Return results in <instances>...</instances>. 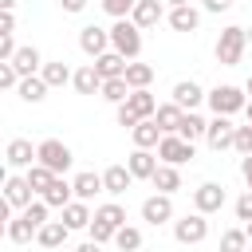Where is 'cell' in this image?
I'll return each instance as SVG.
<instances>
[{"label": "cell", "instance_id": "60d3db41", "mask_svg": "<svg viewBox=\"0 0 252 252\" xmlns=\"http://www.w3.org/2000/svg\"><path fill=\"white\" fill-rule=\"evenodd\" d=\"M87 232H91V240H94V244H110V240H114V228H106L102 220H91V224H87Z\"/></svg>", "mask_w": 252, "mask_h": 252}, {"label": "cell", "instance_id": "1f68e13d", "mask_svg": "<svg viewBox=\"0 0 252 252\" xmlns=\"http://www.w3.org/2000/svg\"><path fill=\"white\" fill-rule=\"evenodd\" d=\"M4 236H8L12 244H32V240H35V224H32V220L20 213V217H12V220H8Z\"/></svg>", "mask_w": 252, "mask_h": 252}, {"label": "cell", "instance_id": "816d5d0a", "mask_svg": "<svg viewBox=\"0 0 252 252\" xmlns=\"http://www.w3.org/2000/svg\"><path fill=\"white\" fill-rule=\"evenodd\" d=\"M0 220H4V224H8V220H12V205H8V201H4V193H0Z\"/></svg>", "mask_w": 252, "mask_h": 252}, {"label": "cell", "instance_id": "681fc988", "mask_svg": "<svg viewBox=\"0 0 252 252\" xmlns=\"http://www.w3.org/2000/svg\"><path fill=\"white\" fill-rule=\"evenodd\" d=\"M87 4H91V0H59V8H63V12H71V16H79Z\"/></svg>", "mask_w": 252, "mask_h": 252}, {"label": "cell", "instance_id": "bcb514c9", "mask_svg": "<svg viewBox=\"0 0 252 252\" xmlns=\"http://www.w3.org/2000/svg\"><path fill=\"white\" fill-rule=\"evenodd\" d=\"M201 8H205V12H213V16H220V12H228V8H232V0H201Z\"/></svg>", "mask_w": 252, "mask_h": 252}, {"label": "cell", "instance_id": "7c38bea8", "mask_svg": "<svg viewBox=\"0 0 252 252\" xmlns=\"http://www.w3.org/2000/svg\"><path fill=\"white\" fill-rule=\"evenodd\" d=\"M169 102H173L177 110H197V106L205 102V91H201V83H193V79H181V83H173V94H169Z\"/></svg>", "mask_w": 252, "mask_h": 252}, {"label": "cell", "instance_id": "7bdbcfd3", "mask_svg": "<svg viewBox=\"0 0 252 252\" xmlns=\"http://www.w3.org/2000/svg\"><path fill=\"white\" fill-rule=\"evenodd\" d=\"M24 217H28V220L39 228V224H47V205H43V201H32V205L24 209Z\"/></svg>", "mask_w": 252, "mask_h": 252}, {"label": "cell", "instance_id": "680465c9", "mask_svg": "<svg viewBox=\"0 0 252 252\" xmlns=\"http://www.w3.org/2000/svg\"><path fill=\"white\" fill-rule=\"evenodd\" d=\"M244 114H248V126H252V98L244 102Z\"/></svg>", "mask_w": 252, "mask_h": 252}, {"label": "cell", "instance_id": "6f0895ef", "mask_svg": "<svg viewBox=\"0 0 252 252\" xmlns=\"http://www.w3.org/2000/svg\"><path fill=\"white\" fill-rule=\"evenodd\" d=\"M244 236H248V248H252V220L244 224Z\"/></svg>", "mask_w": 252, "mask_h": 252}, {"label": "cell", "instance_id": "b9f144b4", "mask_svg": "<svg viewBox=\"0 0 252 252\" xmlns=\"http://www.w3.org/2000/svg\"><path fill=\"white\" fill-rule=\"evenodd\" d=\"M232 213H236V220H244V224L252 220V193H248V189H244V193L236 197V205H232Z\"/></svg>", "mask_w": 252, "mask_h": 252}, {"label": "cell", "instance_id": "91938a15", "mask_svg": "<svg viewBox=\"0 0 252 252\" xmlns=\"http://www.w3.org/2000/svg\"><path fill=\"white\" fill-rule=\"evenodd\" d=\"M240 91H244V94H252V75H248V83H244V87H240Z\"/></svg>", "mask_w": 252, "mask_h": 252}, {"label": "cell", "instance_id": "cb8c5ba5", "mask_svg": "<svg viewBox=\"0 0 252 252\" xmlns=\"http://www.w3.org/2000/svg\"><path fill=\"white\" fill-rule=\"evenodd\" d=\"M169 28H173V32H197V28H201V12H197L193 4L169 8Z\"/></svg>", "mask_w": 252, "mask_h": 252}, {"label": "cell", "instance_id": "f6af8a7d", "mask_svg": "<svg viewBox=\"0 0 252 252\" xmlns=\"http://www.w3.org/2000/svg\"><path fill=\"white\" fill-rule=\"evenodd\" d=\"M16 47H20V43H16L12 35H0V63H8V59L16 55Z\"/></svg>", "mask_w": 252, "mask_h": 252}, {"label": "cell", "instance_id": "30bf717a", "mask_svg": "<svg viewBox=\"0 0 252 252\" xmlns=\"http://www.w3.org/2000/svg\"><path fill=\"white\" fill-rule=\"evenodd\" d=\"M79 51H83V55H91V59H98L102 51H110V35H106V28L87 24V28L79 32Z\"/></svg>", "mask_w": 252, "mask_h": 252}, {"label": "cell", "instance_id": "5bb4252c", "mask_svg": "<svg viewBox=\"0 0 252 252\" xmlns=\"http://www.w3.org/2000/svg\"><path fill=\"white\" fill-rule=\"evenodd\" d=\"M161 16H165L161 0H138V4H134V12H130V24H134L138 32H146V28H154Z\"/></svg>", "mask_w": 252, "mask_h": 252}, {"label": "cell", "instance_id": "2e32d148", "mask_svg": "<svg viewBox=\"0 0 252 252\" xmlns=\"http://www.w3.org/2000/svg\"><path fill=\"white\" fill-rule=\"evenodd\" d=\"M122 106H126V110H130V114L142 122V118H154V110H158V98H154V94H150V87H146V91H130Z\"/></svg>", "mask_w": 252, "mask_h": 252}, {"label": "cell", "instance_id": "f5cc1de1", "mask_svg": "<svg viewBox=\"0 0 252 252\" xmlns=\"http://www.w3.org/2000/svg\"><path fill=\"white\" fill-rule=\"evenodd\" d=\"M75 252H102V244H94V240H83Z\"/></svg>", "mask_w": 252, "mask_h": 252}, {"label": "cell", "instance_id": "52a82bcc", "mask_svg": "<svg viewBox=\"0 0 252 252\" xmlns=\"http://www.w3.org/2000/svg\"><path fill=\"white\" fill-rule=\"evenodd\" d=\"M224 185H217V181H201L197 189H193V213H201V217H213V213H220L224 209Z\"/></svg>", "mask_w": 252, "mask_h": 252}, {"label": "cell", "instance_id": "d4e9b609", "mask_svg": "<svg viewBox=\"0 0 252 252\" xmlns=\"http://www.w3.org/2000/svg\"><path fill=\"white\" fill-rule=\"evenodd\" d=\"M94 71H98V79L106 83V79H122V71H126V59L118 55V51H102L94 63H91Z\"/></svg>", "mask_w": 252, "mask_h": 252}, {"label": "cell", "instance_id": "83f0119b", "mask_svg": "<svg viewBox=\"0 0 252 252\" xmlns=\"http://www.w3.org/2000/svg\"><path fill=\"white\" fill-rule=\"evenodd\" d=\"M71 87H75L79 94H98V87H102V79H98V71H94L91 63H83L79 71H71Z\"/></svg>", "mask_w": 252, "mask_h": 252}, {"label": "cell", "instance_id": "7dc6e473", "mask_svg": "<svg viewBox=\"0 0 252 252\" xmlns=\"http://www.w3.org/2000/svg\"><path fill=\"white\" fill-rule=\"evenodd\" d=\"M114 118H118V126H126V130H134V126H138V118H134L126 106H118V114H114Z\"/></svg>", "mask_w": 252, "mask_h": 252}, {"label": "cell", "instance_id": "be15d7a7", "mask_svg": "<svg viewBox=\"0 0 252 252\" xmlns=\"http://www.w3.org/2000/svg\"><path fill=\"white\" fill-rule=\"evenodd\" d=\"M244 252H252V248H244Z\"/></svg>", "mask_w": 252, "mask_h": 252}, {"label": "cell", "instance_id": "11a10c76", "mask_svg": "<svg viewBox=\"0 0 252 252\" xmlns=\"http://www.w3.org/2000/svg\"><path fill=\"white\" fill-rule=\"evenodd\" d=\"M161 4H169V8H181V4H189V0H161Z\"/></svg>", "mask_w": 252, "mask_h": 252}, {"label": "cell", "instance_id": "db71d44e", "mask_svg": "<svg viewBox=\"0 0 252 252\" xmlns=\"http://www.w3.org/2000/svg\"><path fill=\"white\" fill-rule=\"evenodd\" d=\"M16 8V0H0V12H12Z\"/></svg>", "mask_w": 252, "mask_h": 252}, {"label": "cell", "instance_id": "3957f363", "mask_svg": "<svg viewBox=\"0 0 252 252\" xmlns=\"http://www.w3.org/2000/svg\"><path fill=\"white\" fill-rule=\"evenodd\" d=\"M205 102H209V110H213V114H224V118H232V114H240V110H244L248 94H244L240 87H232V83H220V87L205 91Z\"/></svg>", "mask_w": 252, "mask_h": 252}, {"label": "cell", "instance_id": "4fadbf2b", "mask_svg": "<svg viewBox=\"0 0 252 252\" xmlns=\"http://www.w3.org/2000/svg\"><path fill=\"white\" fill-rule=\"evenodd\" d=\"M4 165H12V169L35 165V146H32L28 138H12V142L4 146Z\"/></svg>", "mask_w": 252, "mask_h": 252}, {"label": "cell", "instance_id": "d6986e66", "mask_svg": "<svg viewBox=\"0 0 252 252\" xmlns=\"http://www.w3.org/2000/svg\"><path fill=\"white\" fill-rule=\"evenodd\" d=\"M94 193H102V173H91V169L75 173V181H71V197H75V201H91Z\"/></svg>", "mask_w": 252, "mask_h": 252}, {"label": "cell", "instance_id": "e575fe53", "mask_svg": "<svg viewBox=\"0 0 252 252\" xmlns=\"http://www.w3.org/2000/svg\"><path fill=\"white\" fill-rule=\"evenodd\" d=\"M118 252H138L142 248V228H134V224H122V228H114V240H110Z\"/></svg>", "mask_w": 252, "mask_h": 252}, {"label": "cell", "instance_id": "ba28073f", "mask_svg": "<svg viewBox=\"0 0 252 252\" xmlns=\"http://www.w3.org/2000/svg\"><path fill=\"white\" fill-rule=\"evenodd\" d=\"M232 134H236V126H232V118H224V114H213L209 122H205V142H209V150H232Z\"/></svg>", "mask_w": 252, "mask_h": 252}, {"label": "cell", "instance_id": "c3c4849f", "mask_svg": "<svg viewBox=\"0 0 252 252\" xmlns=\"http://www.w3.org/2000/svg\"><path fill=\"white\" fill-rule=\"evenodd\" d=\"M16 32V16L12 12H0V35H12Z\"/></svg>", "mask_w": 252, "mask_h": 252}, {"label": "cell", "instance_id": "f907efd6", "mask_svg": "<svg viewBox=\"0 0 252 252\" xmlns=\"http://www.w3.org/2000/svg\"><path fill=\"white\" fill-rule=\"evenodd\" d=\"M240 177H244V185H248V193H252V154L240 158Z\"/></svg>", "mask_w": 252, "mask_h": 252}, {"label": "cell", "instance_id": "e0dca14e", "mask_svg": "<svg viewBox=\"0 0 252 252\" xmlns=\"http://www.w3.org/2000/svg\"><path fill=\"white\" fill-rule=\"evenodd\" d=\"M130 185H134V177H130V169H126V165H110V169H102V193L122 197Z\"/></svg>", "mask_w": 252, "mask_h": 252}, {"label": "cell", "instance_id": "277c9868", "mask_svg": "<svg viewBox=\"0 0 252 252\" xmlns=\"http://www.w3.org/2000/svg\"><path fill=\"white\" fill-rule=\"evenodd\" d=\"M35 161H39V165H47L55 177H63V173L71 169L75 154H71V146H67V142H59V138H43V142L35 146Z\"/></svg>", "mask_w": 252, "mask_h": 252}, {"label": "cell", "instance_id": "8fae6325", "mask_svg": "<svg viewBox=\"0 0 252 252\" xmlns=\"http://www.w3.org/2000/svg\"><path fill=\"white\" fill-rule=\"evenodd\" d=\"M8 63H12V71H16L20 79H28V75H39V67H43V55H39V47H32V43H20V47H16V55H12Z\"/></svg>", "mask_w": 252, "mask_h": 252}, {"label": "cell", "instance_id": "ab89813d", "mask_svg": "<svg viewBox=\"0 0 252 252\" xmlns=\"http://www.w3.org/2000/svg\"><path fill=\"white\" fill-rule=\"evenodd\" d=\"M232 150H236L240 158L252 154V126H236V134H232Z\"/></svg>", "mask_w": 252, "mask_h": 252}, {"label": "cell", "instance_id": "8992f818", "mask_svg": "<svg viewBox=\"0 0 252 252\" xmlns=\"http://www.w3.org/2000/svg\"><path fill=\"white\" fill-rule=\"evenodd\" d=\"M154 150H158L154 158H158L161 165H185V161L193 158V146H189L185 138H177V134H161Z\"/></svg>", "mask_w": 252, "mask_h": 252}, {"label": "cell", "instance_id": "94428289", "mask_svg": "<svg viewBox=\"0 0 252 252\" xmlns=\"http://www.w3.org/2000/svg\"><path fill=\"white\" fill-rule=\"evenodd\" d=\"M244 39H248V47H252V28H244Z\"/></svg>", "mask_w": 252, "mask_h": 252}, {"label": "cell", "instance_id": "4dcf8cb0", "mask_svg": "<svg viewBox=\"0 0 252 252\" xmlns=\"http://www.w3.org/2000/svg\"><path fill=\"white\" fill-rule=\"evenodd\" d=\"M130 138H134V150H154L158 138H161V130L154 126V118H142V122L130 130Z\"/></svg>", "mask_w": 252, "mask_h": 252}, {"label": "cell", "instance_id": "8d00e7d4", "mask_svg": "<svg viewBox=\"0 0 252 252\" xmlns=\"http://www.w3.org/2000/svg\"><path fill=\"white\" fill-rule=\"evenodd\" d=\"M51 177H55V173H51L47 165H39V161H35V165H28V173H24V181L32 185V193H43V189L51 185Z\"/></svg>", "mask_w": 252, "mask_h": 252}, {"label": "cell", "instance_id": "4316f807", "mask_svg": "<svg viewBox=\"0 0 252 252\" xmlns=\"http://www.w3.org/2000/svg\"><path fill=\"white\" fill-rule=\"evenodd\" d=\"M205 122H209V118H201L197 110H185V114H181V122H177V138H185L189 146H193V142H201V138H205Z\"/></svg>", "mask_w": 252, "mask_h": 252}, {"label": "cell", "instance_id": "6da1fadb", "mask_svg": "<svg viewBox=\"0 0 252 252\" xmlns=\"http://www.w3.org/2000/svg\"><path fill=\"white\" fill-rule=\"evenodd\" d=\"M244 51H248L244 28H240V24H228V28H220V35H217V47H213L217 63H220V67H236V63L244 59Z\"/></svg>", "mask_w": 252, "mask_h": 252}, {"label": "cell", "instance_id": "9a60e30c", "mask_svg": "<svg viewBox=\"0 0 252 252\" xmlns=\"http://www.w3.org/2000/svg\"><path fill=\"white\" fill-rule=\"evenodd\" d=\"M0 193H4V201H8L12 209H20V213L32 205V185H28L24 177H8V181L0 185Z\"/></svg>", "mask_w": 252, "mask_h": 252}, {"label": "cell", "instance_id": "f35d334b", "mask_svg": "<svg viewBox=\"0 0 252 252\" xmlns=\"http://www.w3.org/2000/svg\"><path fill=\"white\" fill-rule=\"evenodd\" d=\"M134 4H138V0H102V12H106L110 20H130Z\"/></svg>", "mask_w": 252, "mask_h": 252}, {"label": "cell", "instance_id": "9f6ffc18", "mask_svg": "<svg viewBox=\"0 0 252 252\" xmlns=\"http://www.w3.org/2000/svg\"><path fill=\"white\" fill-rule=\"evenodd\" d=\"M4 181H8V165L0 161V185H4Z\"/></svg>", "mask_w": 252, "mask_h": 252}, {"label": "cell", "instance_id": "ee69618b", "mask_svg": "<svg viewBox=\"0 0 252 252\" xmlns=\"http://www.w3.org/2000/svg\"><path fill=\"white\" fill-rule=\"evenodd\" d=\"M20 83V75L12 71V63H0V91H8V87H16Z\"/></svg>", "mask_w": 252, "mask_h": 252}, {"label": "cell", "instance_id": "9c48e42d", "mask_svg": "<svg viewBox=\"0 0 252 252\" xmlns=\"http://www.w3.org/2000/svg\"><path fill=\"white\" fill-rule=\"evenodd\" d=\"M142 220L146 224H169L173 220V197H165V193H154V197H146L142 201Z\"/></svg>", "mask_w": 252, "mask_h": 252}, {"label": "cell", "instance_id": "ac0fdd59", "mask_svg": "<svg viewBox=\"0 0 252 252\" xmlns=\"http://www.w3.org/2000/svg\"><path fill=\"white\" fill-rule=\"evenodd\" d=\"M150 185H154L158 193L173 197V193L181 189V173H177V165H161V161H158V169L150 173Z\"/></svg>", "mask_w": 252, "mask_h": 252}, {"label": "cell", "instance_id": "6125c7cd", "mask_svg": "<svg viewBox=\"0 0 252 252\" xmlns=\"http://www.w3.org/2000/svg\"><path fill=\"white\" fill-rule=\"evenodd\" d=\"M4 228H8V224H4V220H0V236H4Z\"/></svg>", "mask_w": 252, "mask_h": 252}, {"label": "cell", "instance_id": "484cf974", "mask_svg": "<svg viewBox=\"0 0 252 252\" xmlns=\"http://www.w3.org/2000/svg\"><path fill=\"white\" fill-rule=\"evenodd\" d=\"M122 79H126V87H130V91H146V87L154 83V67H150V63L130 59V63H126V71H122Z\"/></svg>", "mask_w": 252, "mask_h": 252}, {"label": "cell", "instance_id": "836d02e7", "mask_svg": "<svg viewBox=\"0 0 252 252\" xmlns=\"http://www.w3.org/2000/svg\"><path fill=\"white\" fill-rule=\"evenodd\" d=\"M91 220H102L106 228H122V224H126V209H122L118 201H106V205H98V209L91 213Z\"/></svg>", "mask_w": 252, "mask_h": 252}, {"label": "cell", "instance_id": "74e56055", "mask_svg": "<svg viewBox=\"0 0 252 252\" xmlns=\"http://www.w3.org/2000/svg\"><path fill=\"white\" fill-rule=\"evenodd\" d=\"M244 248H248L244 228H224L220 232V252H244Z\"/></svg>", "mask_w": 252, "mask_h": 252}, {"label": "cell", "instance_id": "d6a6232c", "mask_svg": "<svg viewBox=\"0 0 252 252\" xmlns=\"http://www.w3.org/2000/svg\"><path fill=\"white\" fill-rule=\"evenodd\" d=\"M181 114H185V110H177L173 102H161V106L154 110V126H158L161 134H177V122H181Z\"/></svg>", "mask_w": 252, "mask_h": 252}, {"label": "cell", "instance_id": "f546056e", "mask_svg": "<svg viewBox=\"0 0 252 252\" xmlns=\"http://www.w3.org/2000/svg\"><path fill=\"white\" fill-rule=\"evenodd\" d=\"M16 94H20L24 102H32V106H35V102H43V98H47V83H43L39 75H28V79H20V83H16Z\"/></svg>", "mask_w": 252, "mask_h": 252}, {"label": "cell", "instance_id": "ffe728a7", "mask_svg": "<svg viewBox=\"0 0 252 252\" xmlns=\"http://www.w3.org/2000/svg\"><path fill=\"white\" fill-rule=\"evenodd\" d=\"M126 169H130L134 181H150V173L158 169V158H154L150 150H134V154L126 158Z\"/></svg>", "mask_w": 252, "mask_h": 252}, {"label": "cell", "instance_id": "603a6c76", "mask_svg": "<svg viewBox=\"0 0 252 252\" xmlns=\"http://www.w3.org/2000/svg\"><path fill=\"white\" fill-rule=\"evenodd\" d=\"M67 236H71V232L63 228V220H47V224L35 228V244H39V248H63Z\"/></svg>", "mask_w": 252, "mask_h": 252}, {"label": "cell", "instance_id": "7402d4cb", "mask_svg": "<svg viewBox=\"0 0 252 252\" xmlns=\"http://www.w3.org/2000/svg\"><path fill=\"white\" fill-rule=\"evenodd\" d=\"M91 224V205L87 201H67L63 205V228L67 232H79V228H87Z\"/></svg>", "mask_w": 252, "mask_h": 252}, {"label": "cell", "instance_id": "f1b7e54d", "mask_svg": "<svg viewBox=\"0 0 252 252\" xmlns=\"http://www.w3.org/2000/svg\"><path fill=\"white\" fill-rule=\"evenodd\" d=\"M39 79L47 83V91H51V87H67V83H71V67H67L63 59H51V63L39 67Z\"/></svg>", "mask_w": 252, "mask_h": 252}, {"label": "cell", "instance_id": "7a4b0ae2", "mask_svg": "<svg viewBox=\"0 0 252 252\" xmlns=\"http://www.w3.org/2000/svg\"><path fill=\"white\" fill-rule=\"evenodd\" d=\"M106 35H110V51H118L126 63L142 55V32H138L130 20H114V24L106 28Z\"/></svg>", "mask_w": 252, "mask_h": 252}, {"label": "cell", "instance_id": "44dd1931", "mask_svg": "<svg viewBox=\"0 0 252 252\" xmlns=\"http://www.w3.org/2000/svg\"><path fill=\"white\" fill-rule=\"evenodd\" d=\"M39 201H43L47 209H63L67 201H75V197H71V181H67V177H51V185L39 193Z\"/></svg>", "mask_w": 252, "mask_h": 252}, {"label": "cell", "instance_id": "5b68a950", "mask_svg": "<svg viewBox=\"0 0 252 252\" xmlns=\"http://www.w3.org/2000/svg\"><path fill=\"white\" fill-rule=\"evenodd\" d=\"M169 224H173V240H177V244H201V240L209 236V217H201V213L173 217Z\"/></svg>", "mask_w": 252, "mask_h": 252}, {"label": "cell", "instance_id": "d590c367", "mask_svg": "<svg viewBox=\"0 0 252 252\" xmlns=\"http://www.w3.org/2000/svg\"><path fill=\"white\" fill-rule=\"evenodd\" d=\"M98 94H102L106 102L122 106V102H126V94H130V87H126V79H106V83L98 87Z\"/></svg>", "mask_w": 252, "mask_h": 252}]
</instances>
